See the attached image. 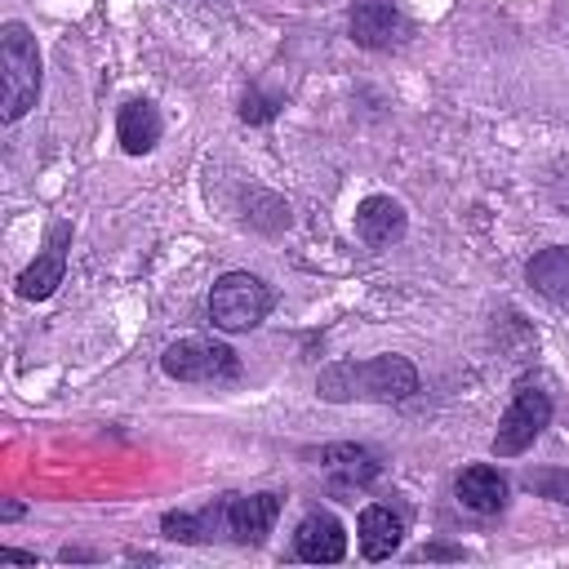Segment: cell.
I'll list each match as a JSON object with an SVG mask.
<instances>
[{
    "mask_svg": "<svg viewBox=\"0 0 569 569\" xmlns=\"http://www.w3.org/2000/svg\"><path fill=\"white\" fill-rule=\"evenodd\" d=\"M422 387L409 356L378 351L360 360H333L316 373V396L325 405H400Z\"/></svg>",
    "mask_w": 569,
    "mask_h": 569,
    "instance_id": "cell-1",
    "label": "cell"
},
{
    "mask_svg": "<svg viewBox=\"0 0 569 569\" xmlns=\"http://www.w3.org/2000/svg\"><path fill=\"white\" fill-rule=\"evenodd\" d=\"M0 62H4V111H0V120L18 124L40 98V44H36L27 22L9 18L0 27Z\"/></svg>",
    "mask_w": 569,
    "mask_h": 569,
    "instance_id": "cell-2",
    "label": "cell"
},
{
    "mask_svg": "<svg viewBox=\"0 0 569 569\" xmlns=\"http://www.w3.org/2000/svg\"><path fill=\"white\" fill-rule=\"evenodd\" d=\"M276 307V293L267 280L249 276V271H222L209 289V320L222 333H249L258 329Z\"/></svg>",
    "mask_w": 569,
    "mask_h": 569,
    "instance_id": "cell-3",
    "label": "cell"
},
{
    "mask_svg": "<svg viewBox=\"0 0 569 569\" xmlns=\"http://www.w3.org/2000/svg\"><path fill=\"white\" fill-rule=\"evenodd\" d=\"M160 369L173 382H236L240 378V356L218 342V338H178L160 351Z\"/></svg>",
    "mask_w": 569,
    "mask_h": 569,
    "instance_id": "cell-4",
    "label": "cell"
},
{
    "mask_svg": "<svg viewBox=\"0 0 569 569\" xmlns=\"http://www.w3.org/2000/svg\"><path fill=\"white\" fill-rule=\"evenodd\" d=\"M551 413H556L551 396H547L542 387H533V382H520L516 396H511V405H507L502 418H498L493 440H489L493 458H520V453L551 427Z\"/></svg>",
    "mask_w": 569,
    "mask_h": 569,
    "instance_id": "cell-5",
    "label": "cell"
},
{
    "mask_svg": "<svg viewBox=\"0 0 569 569\" xmlns=\"http://www.w3.org/2000/svg\"><path fill=\"white\" fill-rule=\"evenodd\" d=\"M347 36L369 53H391L413 40V22L396 0H356L347 9Z\"/></svg>",
    "mask_w": 569,
    "mask_h": 569,
    "instance_id": "cell-6",
    "label": "cell"
},
{
    "mask_svg": "<svg viewBox=\"0 0 569 569\" xmlns=\"http://www.w3.org/2000/svg\"><path fill=\"white\" fill-rule=\"evenodd\" d=\"M67 244H71V222H53L44 249L36 253V262H27V267L18 271V284H13L18 298L44 302V298L58 293V284H62V276H67Z\"/></svg>",
    "mask_w": 569,
    "mask_h": 569,
    "instance_id": "cell-7",
    "label": "cell"
},
{
    "mask_svg": "<svg viewBox=\"0 0 569 569\" xmlns=\"http://www.w3.org/2000/svg\"><path fill=\"white\" fill-rule=\"evenodd\" d=\"M351 227H356V240H360L365 249H391V244L405 240L409 213H405V204L391 200V196H365V200L356 204V213H351Z\"/></svg>",
    "mask_w": 569,
    "mask_h": 569,
    "instance_id": "cell-8",
    "label": "cell"
},
{
    "mask_svg": "<svg viewBox=\"0 0 569 569\" xmlns=\"http://www.w3.org/2000/svg\"><path fill=\"white\" fill-rule=\"evenodd\" d=\"M293 556L307 565H338L347 556V529L333 511H307L293 529Z\"/></svg>",
    "mask_w": 569,
    "mask_h": 569,
    "instance_id": "cell-9",
    "label": "cell"
},
{
    "mask_svg": "<svg viewBox=\"0 0 569 569\" xmlns=\"http://www.w3.org/2000/svg\"><path fill=\"white\" fill-rule=\"evenodd\" d=\"M316 458H320V471L329 476L333 493H342V498L356 493V489H365L382 471V458L369 445H325Z\"/></svg>",
    "mask_w": 569,
    "mask_h": 569,
    "instance_id": "cell-10",
    "label": "cell"
},
{
    "mask_svg": "<svg viewBox=\"0 0 569 569\" xmlns=\"http://www.w3.org/2000/svg\"><path fill=\"white\" fill-rule=\"evenodd\" d=\"M453 498H458L467 511H476V516H498V511H507L511 485H507V476H502L498 467H489V462H471V467L458 471V480H453Z\"/></svg>",
    "mask_w": 569,
    "mask_h": 569,
    "instance_id": "cell-11",
    "label": "cell"
},
{
    "mask_svg": "<svg viewBox=\"0 0 569 569\" xmlns=\"http://www.w3.org/2000/svg\"><path fill=\"white\" fill-rule=\"evenodd\" d=\"M160 133H164V120H160L156 102H147V98L120 102V111H116V142H120L124 156H147V151H156Z\"/></svg>",
    "mask_w": 569,
    "mask_h": 569,
    "instance_id": "cell-12",
    "label": "cell"
},
{
    "mask_svg": "<svg viewBox=\"0 0 569 569\" xmlns=\"http://www.w3.org/2000/svg\"><path fill=\"white\" fill-rule=\"evenodd\" d=\"M400 538H405V516L382 507V502H369L356 520V542H360V556L365 560H391L400 551Z\"/></svg>",
    "mask_w": 569,
    "mask_h": 569,
    "instance_id": "cell-13",
    "label": "cell"
},
{
    "mask_svg": "<svg viewBox=\"0 0 569 569\" xmlns=\"http://www.w3.org/2000/svg\"><path fill=\"white\" fill-rule=\"evenodd\" d=\"M525 280L560 311H569V244H547L525 262Z\"/></svg>",
    "mask_w": 569,
    "mask_h": 569,
    "instance_id": "cell-14",
    "label": "cell"
},
{
    "mask_svg": "<svg viewBox=\"0 0 569 569\" xmlns=\"http://www.w3.org/2000/svg\"><path fill=\"white\" fill-rule=\"evenodd\" d=\"M244 222H249L253 231L280 236V231H289L293 213H289V200H284V196H276V191H262V187H253V191L244 196Z\"/></svg>",
    "mask_w": 569,
    "mask_h": 569,
    "instance_id": "cell-15",
    "label": "cell"
},
{
    "mask_svg": "<svg viewBox=\"0 0 569 569\" xmlns=\"http://www.w3.org/2000/svg\"><path fill=\"white\" fill-rule=\"evenodd\" d=\"M520 485H525L529 493L547 498V502L569 507V471H565V467H533V471H525Z\"/></svg>",
    "mask_w": 569,
    "mask_h": 569,
    "instance_id": "cell-16",
    "label": "cell"
},
{
    "mask_svg": "<svg viewBox=\"0 0 569 569\" xmlns=\"http://www.w3.org/2000/svg\"><path fill=\"white\" fill-rule=\"evenodd\" d=\"M284 111V93H276V89H249L244 98H240V120L244 124H271L276 116Z\"/></svg>",
    "mask_w": 569,
    "mask_h": 569,
    "instance_id": "cell-17",
    "label": "cell"
},
{
    "mask_svg": "<svg viewBox=\"0 0 569 569\" xmlns=\"http://www.w3.org/2000/svg\"><path fill=\"white\" fill-rule=\"evenodd\" d=\"M462 547H445V542H427L422 551H413V560H462Z\"/></svg>",
    "mask_w": 569,
    "mask_h": 569,
    "instance_id": "cell-18",
    "label": "cell"
},
{
    "mask_svg": "<svg viewBox=\"0 0 569 569\" xmlns=\"http://www.w3.org/2000/svg\"><path fill=\"white\" fill-rule=\"evenodd\" d=\"M0 560H18V565H36V551H22V547H0Z\"/></svg>",
    "mask_w": 569,
    "mask_h": 569,
    "instance_id": "cell-19",
    "label": "cell"
},
{
    "mask_svg": "<svg viewBox=\"0 0 569 569\" xmlns=\"http://www.w3.org/2000/svg\"><path fill=\"white\" fill-rule=\"evenodd\" d=\"M58 560H67V565H71V560H98V551H84V547H62V551H58Z\"/></svg>",
    "mask_w": 569,
    "mask_h": 569,
    "instance_id": "cell-20",
    "label": "cell"
},
{
    "mask_svg": "<svg viewBox=\"0 0 569 569\" xmlns=\"http://www.w3.org/2000/svg\"><path fill=\"white\" fill-rule=\"evenodd\" d=\"M18 516H27L22 502H4V507H0V520H18Z\"/></svg>",
    "mask_w": 569,
    "mask_h": 569,
    "instance_id": "cell-21",
    "label": "cell"
}]
</instances>
